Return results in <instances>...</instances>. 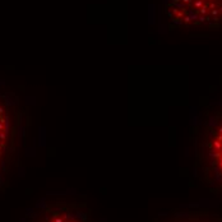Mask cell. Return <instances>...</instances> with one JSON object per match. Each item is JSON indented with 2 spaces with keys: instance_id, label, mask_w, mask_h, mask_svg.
I'll return each mask as SVG.
<instances>
[{
  "instance_id": "obj_1",
  "label": "cell",
  "mask_w": 222,
  "mask_h": 222,
  "mask_svg": "<svg viewBox=\"0 0 222 222\" xmlns=\"http://www.w3.org/2000/svg\"><path fill=\"white\" fill-rule=\"evenodd\" d=\"M194 151L197 174L212 190L222 193V105L200 123Z\"/></svg>"
},
{
  "instance_id": "obj_2",
  "label": "cell",
  "mask_w": 222,
  "mask_h": 222,
  "mask_svg": "<svg viewBox=\"0 0 222 222\" xmlns=\"http://www.w3.org/2000/svg\"><path fill=\"white\" fill-rule=\"evenodd\" d=\"M24 111L14 93L0 91V185L4 183L17 153Z\"/></svg>"
},
{
  "instance_id": "obj_3",
  "label": "cell",
  "mask_w": 222,
  "mask_h": 222,
  "mask_svg": "<svg viewBox=\"0 0 222 222\" xmlns=\"http://www.w3.org/2000/svg\"><path fill=\"white\" fill-rule=\"evenodd\" d=\"M165 13L176 26L222 24V0H167Z\"/></svg>"
},
{
  "instance_id": "obj_4",
  "label": "cell",
  "mask_w": 222,
  "mask_h": 222,
  "mask_svg": "<svg viewBox=\"0 0 222 222\" xmlns=\"http://www.w3.org/2000/svg\"><path fill=\"white\" fill-rule=\"evenodd\" d=\"M24 222H94L83 202L68 199L46 200L31 209Z\"/></svg>"
},
{
  "instance_id": "obj_5",
  "label": "cell",
  "mask_w": 222,
  "mask_h": 222,
  "mask_svg": "<svg viewBox=\"0 0 222 222\" xmlns=\"http://www.w3.org/2000/svg\"><path fill=\"white\" fill-rule=\"evenodd\" d=\"M165 222H222V217L207 209H190L174 213Z\"/></svg>"
}]
</instances>
